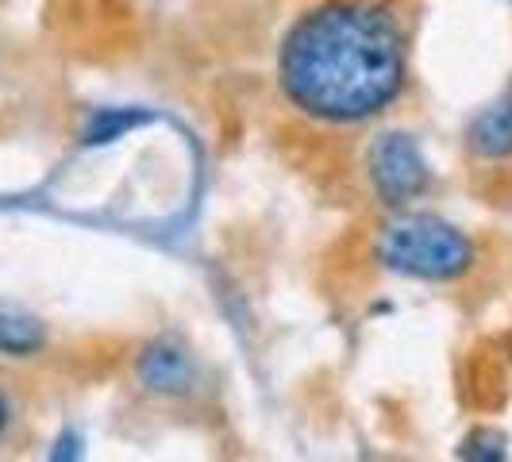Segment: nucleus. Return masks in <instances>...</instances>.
I'll return each instance as SVG.
<instances>
[{"label": "nucleus", "instance_id": "f257e3e1", "mask_svg": "<svg viewBox=\"0 0 512 462\" xmlns=\"http://www.w3.org/2000/svg\"><path fill=\"white\" fill-rule=\"evenodd\" d=\"M405 43L378 4L339 0L308 12L282 47L289 101L324 120H362L397 97Z\"/></svg>", "mask_w": 512, "mask_h": 462}, {"label": "nucleus", "instance_id": "20e7f679", "mask_svg": "<svg viewBox=\"0 0 512 462\" xmlns=\"http://www.w3.org/2000/svg\"><path fill=\"white\" fill-rule=\"evenodd\" d=\"M139 378L154 393H181L193 378V370H189V359L181 355L178 347L154 343L151 351L139 359Z\"/></svg>", "mask_w": 512, "mask_h": 462}, {"label": "nucleus", "instance_id": "423d86ee", "mask_svg": "<svg viewBox=\"0 0 512 462\" xmlns=\"http://www.w3.org/2000/svg\"><path fill=\"white\" fill-rule=\"evenodd\" d=\"M43 343V328L31 316H16V312H0V351L8 355H31Z\"/></svg>", "mask_w": 512, "mask_h": 462}, {"label": "nucleus", "instance_id": "1a4fd4ad", "mask_svg": "<svg viewBox=\"0 0 512 462\" xmlns=\"http://www.w3.org/2000/svg\"><path fill=\"white\" fill-rule=\"evenodd\" d=\"M51 462H81V443L74 432H62L51 451Z\"/></svg>", "mask_w": 512, "mask_h": 462}, {"label": "nucleus", "instance_id": "0eeeda50", "mask_svg": "<svg viewBox=\"0 0 512 462\" xmlns=\"http://www.w3.org/2000/svg\"><path fill=\"white\" fill-rule=\"evenodd\" d=\"M147 116L143 112H131V108H112V112H97L93 124L85 128V143H108V139H120L128 128L143 124Z\"/></svg>", "mask_w": 512, "mask_h": 462}, {"label": "nucleus", "instance_id": "6e6552de", "mask_svg": "<svg viewBox=\"0 0 512 462\" xmlns=\"http://www.w3.org/2000/svg\"><path fill=\"white\" fill-rule=\"evenodd\" d=\"M466 462H505V439L497 432H474L462 447Z\"/></svg>", "mask_w": 512, "mask_h": 462}, {"label": "nucleus", "instance_id": "9d476101", "mask_svg": "<svg viewBox=\"0 0 512 462\" xmlns=\"http://www.w3.org/2000/svg\"><path fill=\"white\" fill-rule=\"evenodd\" d=\"M4 424H8V401H4V393H0V432H4Z\"/></svg>", "mask_w": 512, "mask_h": 462}, {"label": "nucleus", "instance_id": "f03ea898", "mask_svg": "<svg viewBox=\"0 0 512 462\" xmlns=\"http://www.w3.org/2000/svg\"><path fill=\"white\" fill-rule=\"evenodd\" d=\"M378 258L389 270L409 274V278H459L474 262V247L459 228L436 216H409L389 224L378 243Z\"/></svg>", "mask_w": 512, "mask_h": 462}, {"label": "nucleus", "instance_id": "7ed1b4c3", "mask_svg": "<svg viewBox=\"0 0 512 462\" xmlns=\"http://www.w3.org/2000/svg\"><path fill=\"white\" fill-rule=\"evenodd\" d=\"M370 178H374V189L385 201L401 205V201H412L428 185V166H424V154L409 135L389 131L370 151Z\"/></svg>", "mask_w": 512, "mask_h": 462}, {"label": "nucleus", "instance_id": "39448f33", "mask_svg": "<svg viewBox=\"0 0 512 462\" xmlns=\"http://www.w3.org/2000/svg\"><path fill=\"white\" fill-rule=\"evenodd\" d=\"M470 143L478 154H509L512 151V89L497 104H489L486 112L474 120Z\"/></svg>", "mask_w": 512, "mask_h": 462}]
</instances>
